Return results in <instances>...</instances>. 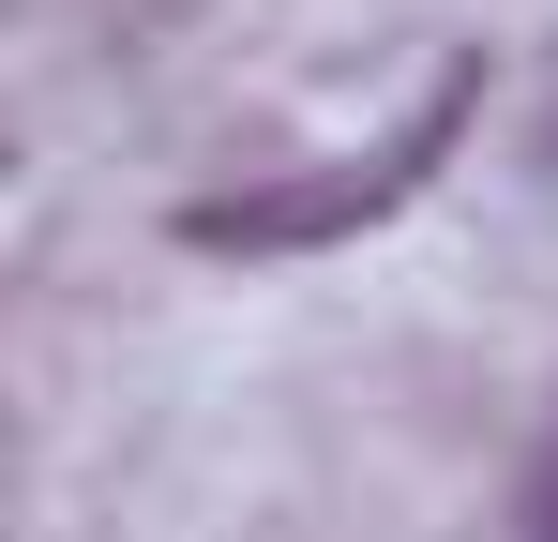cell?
I'll use <instances>...</instances> for the list:
<instances>
[{"label": "cell", "mask_w": 558, "mask_h": 542, "mask_svg": "<svg viewBox=\"0 0 558 542\" xmlns=\"http://www.w3.org/2000/svg\"><path fill=\"white\" fill-rule=\"evenodd\" d=\"M468 106H483V76H438L377 151H348V167H317V181H257V196H196L182 211V242H211V257H317V242H348V226H377V211H408L423 181H438V151L468 136Z\"/></svg>", "instance_id": "6da1fadb"}]
</instances>
